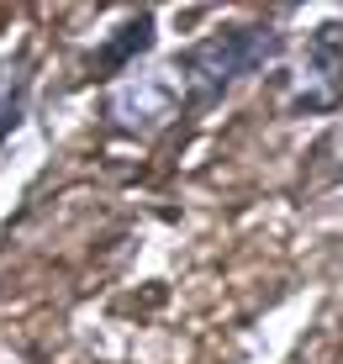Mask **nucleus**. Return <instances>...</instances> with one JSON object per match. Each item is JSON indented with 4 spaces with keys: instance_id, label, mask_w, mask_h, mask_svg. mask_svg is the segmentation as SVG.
<instances>
[{
    "instance_id": "f257e3e1",
    "label": "nucleus",
    "mask_w": 343,
    "mask_h": 364,
    "mask_svg": "<svg viewBox=\"0 0 343 364\" xmlns=\"http://www.w3.org/2000/svg\"><path fill=\"white\" fill-rule=\"evenodd\" d=\"M270 58H280V27L275 21H227L206 32L196 48L180 53V80L190 106H211L233 90L238 80L259 74Z\"/></svg>"
},
{
    "instance_id": "f03ea898",
    "label": "nucleus",
    "mask_w": 343,
    "mask_h": 364,
    "mask_svg": "<svg viewBox=\"0 0 343 364\" xmlns=\"http://www.w3.org/2000/svg\"><path fill=\"white\" fill-rule=\"evenodd\" d=\"M270 95L285 117H322L343 106V21H322L301 37V48L275 74Z\"/></svg>"
},
{
    "instance_id": "7ed1b4c3",
    "label": "nucleus",
    "mask_w": 343,
    "mask_h": 364,
    "mask_svg": "<svg viewBox=\"0 0 343 364\" xmlns=\"http://www.w3.org/2000/svg\"><path fill=\"white\" fill-rule=\"evenodd\" d=\"M190 106L185 100V80L180 64L174 69H137L127 74L122 85H111L106 100H100V122L122 137H154L164 132L174 117Z\"/></svg>"
},
{
    "instance_id": "20e7f679",
    "label": "nucleus",
    "mask_w": 343,
    "mask_h": 364,
    "mask_svg": "<svg viewBox=\"0 0 343 364\" xmlns=\"http://www.w3.org/2000/svg\"><path fill=\"white\" fill-rule=\"evenodd\" d=\"M148 48H154V11H137V16H127L122 27L90 53V74L100 80V74H111V69H127L132 58H143Z\"/></svg>"
},
{
    "instance_id": "39448f33",
    "label": "nucleus",
    "mask_w": 343,
    "mask_h": 364,
    "mask_svg": "<svg viewBox=\"0 0 343 364\" xmlns=\"http://www.w3.org/2000/svg\"><path fill=\"white\" fill-rule=\"evenodd\" d=\"M27 80H32V64L27 58H0V137L21 122V106H27Z\"/></svg>"
},
{
    "instance_id": "423d86ee",
    "label": "nucleus",
    "mask_w": 343,
    "mask_h": 364,
    "mask_svg": "<svg viewBox=\"0 0 343 364\" xmlns=\"http://www.w3.org/2000/svg\"><path fill=\"white\" fill-rule=\"evenodd\" d=\"M317 174H322V191L343 180V122H338L333 132H327V143L312 154V164H307V185H317Z\"/></svg>"
}]
</instances>
